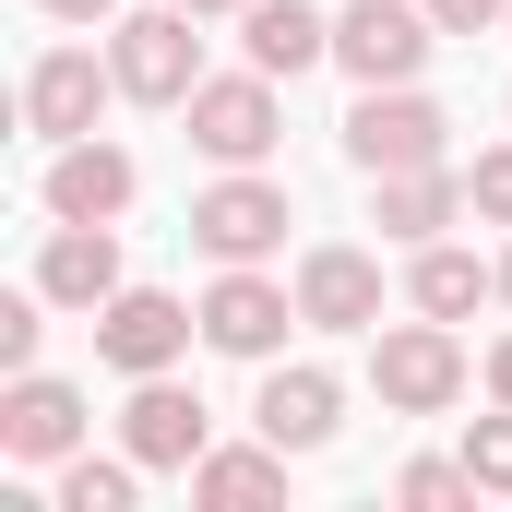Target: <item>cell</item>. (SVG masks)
<instances>
[{"instance_id":"obj_1","label":"cell","mask_w":512,"mask_h":512,"mask_svg":"<svg viewBox=\"0 0 512 512\" xmlns=\"http://www.w3.org/2000/svg\"><path fill=\"white\" fill-rule=\"evenodd\" d=\"M191 24H203L191 0L120 12V24H108V72H120V96H143V108H191V84H203V36H191Z\"/></svg>"},{"instance_id":"obj_2","label":"cell","mask_w":512,"mask_h":512,"mask_svg":"<svg viewBox=\"0 0 512 512\" xmlns=\"http://www.w3.org/2000/svg\"><path fill=\"white\" fill-rule=\"evenodd\" d=\"M370 382H382L393 417H441L453 393H465V346H453V322H393V334H370Z\"/></svg>"},{"instance_id":"obj_3","label":"cell","mask_w":512,"mask_h":512,"mask_svg":"<svg viewBox=\"0 0 512 512\" xmlns=\"http://www.w3.org/2000/svg\"><path fill=\"white\" fill-rule=\"evenodd\" d=\"M179 120H191V143H203L215 167H262L274 131H286V108H274V72H203Z\"/></svg>"},{"instance_id":"obj_4","label":"cell","mask_w":512,"mask_h":512,"mask_svg":"<svg viewBox=\"0 0 512 512\" xmlns=\"http://www.w3.org/2000/svg\"><path fill=\"white\" fill-rule=\"evenodd\" d=\"M441 143H453V120H441L417 84H358V108H346V155H358L370 179H393V167H441Z\"/></svg>"},{"instance_id":"obj_5","label":"cell","mask_w":512,"mask_h":512,"mask_svg":"<svg viewBox=\"0 0 512 512\" xmlns=\"http://www.w3.org/2000/svg\"><path fill=\"white\" fill-rule=\"evenodd\" d=\"M429 48H441L429 0H346V12H334V60H346L358 84H417Z\"/></svg>"},{"instance_id":"obj_6","label":"cell","mask_w":512,"mask_h":512,"mask_svg":"<svg viewBox=\"0 0 512 512\" xmlns=\"http://www.w3.org/2000/svg\"><path fill=\"white\" fill-rule=\"evenodd\" d=\"M120 453L143 465V477H191L203 453H215V429H203V393H179L167 370H143L120 405Z\"/></svg>"},{"instance_id":"obj_7","label":"cell","mask_w":512,"mask_h":512,"mask_svg":"<svg viewBox=\"0 0 512 512\" xmlns=\"http://www.w3.org/2000/svg\"><path fill=\"white\" fill-rule=\"evenodd\" d=\"M286 227H298V215H286V179H262V167H227V179L191 203V239H203L215 262H262V251H286Z\"/></svg>"},{"instance_id":"obj_8","label":"cell","mask_w":512,"mask_h":512,"mask_svg":"<svg viewBox=\"0 0 512 512\" xmlns=\"http://www.w3.org/2000/svg\"><path fill=\"white\" fill-rule=\"evenodd\" d=\"M286 322H298V286H274L262 262H227V274L203 286V346H215V358H274Z\"/></svg>"},{"instance_id":"obj_9","label":"cell","mask_w":512,"mask_h":512,"mask_svg":"<svg viewBox=\"0 0 512 512\" xmlns=\"http://www.w3.org/2000/svg\"><path fill=\"white\" fill-rule=\"evenodd\" d=\"M191 334H203V310H179L167 286H120V298L96 310V358L131 370V382H143V370H179V346H191Z\"/></svg>"},{"instance_id":"obj_10","label":"cell","mask_w":512,"mask_h":512,"mask_svg":"<svg viewBox=\"0 0 512 512\" xmlns=\"http://www.w3.org/2000/svg\"><path fill=\"white\" fill-rule=\"evenodd\" d=\"M298 322L310 334H382V262L346 251V239L298 251Z\"/></svg>"},{"instance_id":"obj_11","label":"cell","mask_w":512,"mask_h":512,"mask_svg":"<svg viewBox=\"0 0 512 512\" xmlns=\"http://www.w3.org/2000/svg\"><path fill=\"white\" fill-rule=\"evenodd\" d=\"M131 191H143V167H131L120 143H48V215H72V227H120Z\"/></svg>"},{"instance_id":"obj_12","label":"cell","mask_w":512,"mask_h":512,"mask_svg":"<svg viewBox=\"0 0 512 512\" xmlns=\"http://www.w3.org/2000/svg\"><path fill=\"white\" fill-rule=\"evenodd\" d=\"M0 453L12 465H72L84 453V393L48 382V370H12V393H0Z\"/></svg>"},{"instance_id":"obj_13","label":"cell","mask_w":512,"mask_h":512,"mask_svg":"<svg viewBox=\"0 0 512 512\" xmlns=\"http://www.w3.org/2000/svg\"><path fill=\"white\" fill-rule=\"evenodd\" d=\"M108 96H120V72H96V48H48V60L24 72V131H36V143H84Z\"/></svg>"},{"instance_id":"obj_14","label":"cell","mask_w":512,"mask_h":512,"mask_svg":"<svg viewBox=\"0 0 512 512\" xmlns=\"http://www.w3.org/2000/svg\"><path fill=\"white\" fill-rule=\"evenodd\" d=\"M251 429H262V441H286V453H322V441L346 429V382H334V370H310V358H298V370H262Z\"/></svg>"},{"instance_id":"obj_15","label":"cell","mask_w":512,"mask_h":512,"mask_svg":"<svg viewBox=\"0 0 512 512\" xmlns=\"http://www.w3.org/2000/svg\"><path fill=\"white\" fill-rule=\"evenodd\" d=\"M36 286H48L60 310H108V298L131 286L120 274V227H72V215H60L48 251H36Z\"/></svg>"},{"instance_id":"obj_16","label":"cell","mask_w":512,"mask_h":512,"mask_svg":"<svg viewBox=\"0 0 512 512\" xmlns=\"http://www.w3.org/2000/svg\"><path fill=\"white\" fill-rule=\"evenodd\" d=\"M239 48H251V72L298 84L310 60H334V12H310V0H251V12H239Z\"/></svg>"},{"instance_id":"obj_17","label":"cell","mask_w":512,"mask_h":512,"mask_svg":"<svg viewBox=\"0 0 512 512\" xmlns=\"http://www.w3.org/2000/svg\"><path fill=\"white\" fill-rule=\"evenodd\" d=\"M191 501L203 512H274L286 501V441H227L191 465Z\"/></svg>"},{"instance_id":"obj_18","label":"cell","mask_w":512,"mask_h":512,"mask_svg":"<svg viewBox=\"0 0 512 512\" xmlns=\"http://www.w3.org/2000/svg\"><path fill=\"white\" fill-rule=\"evenodd\" d=\"M453 215H465V167H393L382 179V239H405V251H429Z\"/></svg>"},{"instance_id":"obj_19","label":"cell","mask_w":512,"mask_h":512,"mask_svg":"<svg viewBox=\"0 0 512 512\" xmlns=\"http://www.w3.org/2000/svg\"><path fill=\"white\" fill-rule=\"evenodd\" d=\"M405 298H417L429 322H465L477 298H501V262H477V251H453V239H429V251H417V274H405Z\"/></svg>"},{"instance_id":"obj_20","label":"cell","mask_w":512,"mask_h":512,"mask_svg":"<svg viewBox=\"0 0 512 512\" xmlns=\"http://www.w3.org/2000/svg\"><path fill=\"white\" fill-rule=\"evenodd\" d=\"M131 489H143V465H96V453H72V465H60V512H131Z\"/></svg>"},{"instance_id":"obj_21","label":"cell","mask_w":512,"mask_h":512,"mask_svg":"<svg viewBox=\"0 0 512 512\" xmlns=\"http://www.w3.org/2000/svg\"><path fill=\"white\" fill-rule=\"evenodd\" d=\"M393 501H405V512H453V501H477V477H465V453H453V465L429 453V465H405V477H393Z\"/></svg>"},{"instance_id":"obj_22","label":"cell","mask_w":512,"mask_h":512,"mask_svg":"<svg viewBox=\"0 0 512 512\" xmlns=\"http://www.w3.org/2000/svg\"><path fill=\"white\" fill-rule=\"evenodd\" d=\"M48 286H24V298H0V370H36V334H48Z\"/></svg>"},{"instance_id":"obj_23","label":"cell","mask_w":512,"mask_h":512,"mask_svg":"<svg viewBox=\"0 0 512 512\" xmlns=\"http://www.w3.org/2000/svg\"><path fill=\"white\" fill-rule=\"evenodd\" d=\"M465 477H477V489H501V501H512V405H501V417H477V429H465Z\"/></svg>"},{"instance_id":"obj_24","label":"cell","mask_w":512,"mask_h":512,"mask_svg":"<svg viewBox=\"0 0 512 512\" xmlns=\"http://www.w3.org/2000/svg\"><path fill=\"white\" fill-rule=\"evenodd\" d=\"M465 215H489V227H512V143H489V155L465 167Z\"/></svg>"},{"instance_id":"obj_25","label":"cell","mask_w":512,"mask_h":512,"mask_svg":"<svg viewBox=\"0 0 512 512\" xmlns=\"http://www.w3.org/2000/svg\"><path fill=\"white\" fill-rule=\"evenodd\" d=\"M441 36H477V24H512V0H429Z\"/></svg>"},{"instance_id":"obj_26","label":"cell","mask_w":512,"mask_h":512,"mask_svg":"<svg viewBox=\"0 0 512 512\" xmlns=\"http://www.w3.org/2000/svg\"><path fill=\"white\" fill-rule=\"evenodd\" d=\"M36 12H60V24H108L120 0H36Z\"/></svg>"},{"instance_id":"obj_27","label":"cell","mask_w":512,"mask_h":512,"mask_svg":"<svg viewBox=\"0 0 512 512\" xmlns=\"http://www.w3.org/2000/svg\"><path fill=\"white\" fill-rule=\"evenodd\" d=\"M489 405H512V334L489 346Z\"/></svg>"},{"instance_id":"obj_28","label":"cell","mask_w":512,"mask_h":512,"mask_svg":"<svg viewBox=\"0 0 512 512\" xmlns=\"http://www.w3.org/2000/svg\"><path fill=\"white\" fill-rule=\"evenodd\" d=\"M191 12H251V0H191Z\"/></svg>"},{"instance_id":"obj_29","label":"cell","mask_w":512,"mask_h":512,"mask_svg":"<svg viewBox=\"0 0 512 512\" xmlns=\"http://www.w3.org/2000/svg\"><path fill=\"white\" fill-rule=\"evenodd\" d=\"M501 298H512V251H501Z\"/></svg>"}]
</instances>
